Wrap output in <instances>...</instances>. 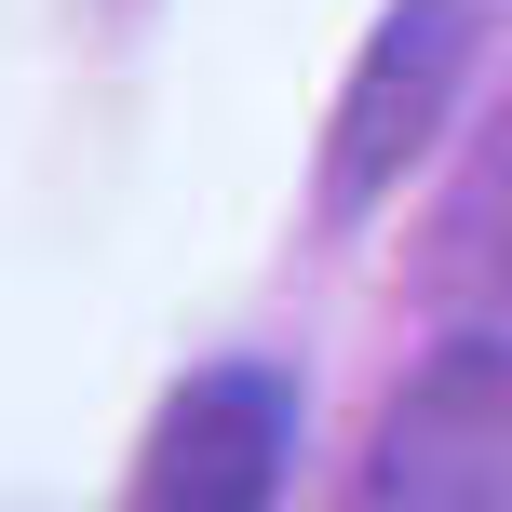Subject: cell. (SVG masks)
Listing matches in <instances>:
<instances>
[{"instance_id":"obj_1","label":"cell","mask_w":512,"mask_h":512,"mask_svg":"<svg viewBox=\"0 0 512 512\" xmlns=\"http://www.w3.org/2000/svg\"><path fill=\"white\" fill-rule=\"evenodd\" d=\"M351 512H512V337L445 324V351L364 432Z\"/></svg>"},{"instance_id":"obj_2","label":"cell","mask_w":512,"mask_h":512,"mask_svg":"<svg viewBox=\"0 0 512 512\" xmlns=\"http://www.w3.org/2000/svg\"><path fill=\"white\" fill-rule=\"evenodd\" d=\"M459 68H472V0H391L364 27L351 81H337V135H324V216H364L405 189V162L445 135Z\"/></svg>"},{"instance_id":"obj_3","label":"cell","mask_w":512,"mask_h":512,"mask_svg":"<svg viewBox=\"0 0 512 512\" xmlns=\"http://www.w3.org/2000/svg\"><path fill=\"white\" fill-rule=\"evenodd\" d=\"M297 391L270 364H203L135 445V512H283Z\"/></svg>"},{"instance_id":"obj_4","label":"cell","mask_w":512,"mask_h":512,"mask_svg":"<svg viewBox=\"0 0 512 512\" xmlns=\"http://www.w3.org/2000/svg\"><path fill=\"white\" fill-rule=\"evenodd\" d=\"M432 297H445V324L512 337V122L459 162V189L432 216Z\"/></svg>"}]
</instances>
